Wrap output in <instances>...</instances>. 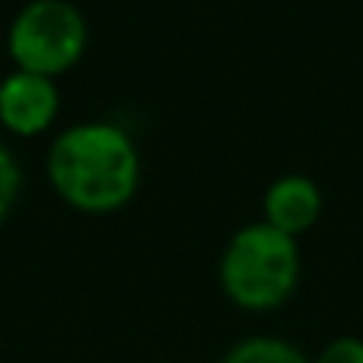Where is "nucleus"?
I'll use <instances>...</instances> for the list:
<instances>
[{
  "label": "nucleus",
  "instance_id": "f257e3e1",
  "mask_svg": "<svg viewBox=\"0 0 363 363\" xmlns=\"http://www.w3.org/2000/svg\"><path fill=\"white\" fill-rule=\"evenodd\" d=\"M45 172L55 194L80 213H112L131 204L140 185V153L112 121H80L55 138Z\"/></svg>",
  "mask_w": 363,
  "mask_h": 363
},
{
  "label": "nucleus",
  "instance_id": "f03ea898",
  "mask_svg": "<svg viewBox=\"0 0 363 363\" xmlns=\"http://www.w3.org/2000/svg\"><path fill=\"white\" fill-rule=\"evenodd\" d=\"M300 281V249L287 233L249 223L226 242L220 255V287L249 313H268L290 300Z\"/></svg>",
  "mask_w": 363,
  "mask_h": 363
},
{
  "label": "nucleus",
  "instance_id": "7ed1b4c3",
  "mask_svg": "<svg viewBox=\"0 0 363 363\" xmlns=\"http://www.w3.org/2000/svg\"><path fill=\"white\" fill-rule=\"evenodd\" d=\"M86 19L70 0H29L6 29V51L16 70L61 77L86 51Z\"/></svg>",
  "mask_w": 363,
  "mask_h": 363
},
{
  "label": "nucleus",
  "instance_id": "20e7f679",
  "mask_svg": "<svg viewBox=\"0 0 363 363\" xmlns=\"http://www.w3.org/2000/svg\"><path fill=\"white\" fill-rule=\"evenodd\" d=\"M61 96L51 77L10 70L0 80V125L16 138H38L57 118Z\"/></svg>",
  "mask_w": 363,
  "mask_h": 363
},
{
  "label": "nucleus",
  "instance_id": "39448f33",
  "mask_svg": "<svg viewBox=\"0 0 363 363\" xmlns=\"http://www.w3.org/2000/svg\"><path fill=\"white\" fill-rule=\"evenodd\" d=\"M322 191L306 176H281L264 191V223L287 236H300L319 220Z\"/></svg>",
  "mask_w": 363,
  "mask_h": 363
},
{
  "label": "nucleus",
  "instance_id": "423d86ee",
  "mask_svg": "<svg viewBox=\"0 0 363 363\" xmlns=\"http://www.w3.org/2000/svg\"><path fill=\"white\" fill-rule=\"evenodd\" d=\"M223 363H313V360L290 341L271 338V335H255V338H245L236 347H230Z\"/></svg>",
  "mask_w": 363,
  "mask_h": 363
},
{
  "label": "nucleus",
  "instance_id": "0eeeda50",
  "mask_svg": "<svg viewBox=\"0 0 363 363\" xmlns=\"http://www.w3.org/2000/svg\"><path fill=\"white\" fill-rule=\"evenodd\" d=\"M19 188H23V169H19L13 150L0 140V226L6 223V217H10L13 207H16Z\"/></svg>",
  "mask_w": 363,
  "mask_h": 363
},
{
  "label": "nucleus",
  "instance_id": "6e6552de",
  "mask_svg": "<svg viewBox=\"0 0 363 363\" xmlns=\"http://www.w3.org/2000/svg\"><path fill=\"white\" fill-rule=\"evenodd\" d=\"M315 363H363V341L360 338H335Z\"/></svg>",
  "mask_w": 363,
  "mask_h": 363
}]
</instances>
